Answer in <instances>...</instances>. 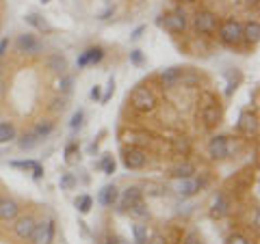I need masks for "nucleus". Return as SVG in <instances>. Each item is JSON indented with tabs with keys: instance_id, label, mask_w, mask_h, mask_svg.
<instances>
[{
	"instance_id": "obj_1",
	"label": "nucleus",
	"mask_w": 260,
	"mask_h": 244,
	"mask_svg": "<svg viewBox=\"0 0 260 244\" xmlns=\"http://www.w3.org/2000/svg\"><path fill=\"white\" fill-rule=\"evenodd\" d=\"M217 32H219V39L226 43V46H241L243 43V24L238 22L236 18H228L219 24V28H217Z\"/></svg>"
},
{
	"instance_id": "obj_2",
	"label": "nucleus",
	"mask_w": 260,
	"mask_h": 244,
	"mask_svg": "<svg viewBox=\"0 0 260 244\" xmlns=\"http://www.w3.org/2000/svg\"><path fill=\"white\" fill-rule=\"evenodd\" d=\"M202 121L206 128H215L221 121V108L213 93H202Z\"/></svg>"
},
{
	"instance_id": "obj_3",
	"label": "nucleus",
	"mask_w": 260,
	"mask_h": 244,
	"mask_svg": "<svg viewBox=\"0 0 260 244\" xmlns=\"http://www.w3.org/2000/svg\"><path fill=\"white\" fill-rule=\"evenodd\" d=\"M130 106L139 112H152L156 108V97L148 86H137L130 93Z\"/></svg>"
},
{
	"instance_id": "obj_4",
	"label": "nucleus",
	"mask_w": 260,
	"mask_h": 244,
	"mask_svg": "<svg viewBox=\"0 0 260 244\" xmlns=\"http://www.w3.org/2000/svg\"><path fill=\"white\" fill-rule=\"evenodd\" d=\"M193 28L199 35H215L217 28H219V20H217L213 11H197L193 15Z\"/></svg>"
},
{
	"instance_id": "obj_5",
	"label": "nucleus",
	"mask_w": 260,
	"mask_h": 244,
	"mask_svg": "<svg viewBox=\"0 0 260 244\" xmlns=\"http://www.w3.org/2000/svg\"><path fill=\"white\" fill-rule=\"evenodd\" d=\"M122 162L124 166L130 171H137V169H143L145 162H148V154L143 151V147H124L122 151Z\"/></svg>"
},
{
	"instance_id": "obj_6",
	"label": "nucleus",
	"mask_w": 260,
	"mask_h": 244,
	"mask_svg": "<svg viewBox=\"0 0 260 244\" xmlns=\"http://www.w3.org/2000/svg\"><path fill=\"white\" fill-rule=\"evenodd\" d=\"M162 18L165 20H159V22L171 35H182V32L187 30V13H184V9H176V11H171V13L162 15Z\"/></svg>"
},
{
	"instance_id": "obj_7",
	"label": "nucleus",
	"mask_w": 260,
	"mask_h": 244,
	"mask_svg": "<svg viewBox=\"0 0 260 244\" xmlns=\"http://www.w3.org/2000/svg\"><path fill=\"white\" fill-rule=\"evenodd\" d=\"M232 154V145H230V136H213L208 143V156L215 160L228 158Z\"/></svg>"
},
{
	"instance_id": "obj_8",
	"label": "nucleus",
	"mask_w": 260,
	"mask_h": 244,
	"mask_svg": "<svg viewBox=\"0 0 260 244\" xmlns=\"http://www.w3.org/2000/svg\"><path fill=\"white\" fill-rule=\"evenodd\" d=\"M35 227H37L35 216L26 214V216H20V218H15L13 231H15V236H18L20 240H31V238H32V231H35Z\"/></svg>"
},
{
	"instance_id": "obj_9",
	"label": "nucleus",
	"mask_w": 260,
	"mask_h": 244,
	"mask_svg": "<svg viewBox=\"0 0 260 244\" xmlns=\"http://www.w3.org/2000/svg\"><path fill=\"white\" fill-rule=\"evenodd\" d=\"M31 240H32V244H52V240H54V220L37 223Z\"/></svg>"
},
{
	"instance_id": "obj_10",
	"label": "nucleus",
	"mask_w": 260,
	"mask_h": 244,
	"mask_svg": "<svg viewBox=\"0 0 260 244\" xmlns=\"http://www.w3.org/2000/svg\"><path fill=\"white\" fill-rule=\"evenodd\" d=\"M15 46H18V52L31 54V56H35V54L41 52V43H39V39H37L35 35H31V32H24V35H20L18 41H15Z\"/></svg>"
},
{
	"instance_id": "obj_11",
	"label": "nucleus",
	"mask_w": 260,
	"mask_h": 244,
	"mask_svg": "<svg viewBox=\"0 0 260 244\" xmlns=\"http://www.w3.org/2000/svg\"><path fill=\"white\" fill-rule=\"evenodd\" d=\"M238 130H241L245 136H254L258 132V115L252 110H243L238 117Z\"/></svg>"
},
{
	"instance_id": "obj_12",
	"label": "nucleus",
	"mask_w": 260,
	"mask_h": 244,
	"mask_svg": "<svg viewBox=\"0 0 260 244\" xmlns=\"http://www.w3.org/2000/svg\"><path fill=\"white\" fill-rule=\"evenodd\" d=\"M182 72H184V69H180V67H167V69H162V72L159 74L161 84L165 86V89H176V86H180Z\"/></svg>"
},
{
	"instance_id": "obj_13",
	"label": "nucleus",
	"mask_w": 260,
	"mask_h": 244,
	"mask_svg": "<svg viewBox=\"0 0 260 244\" xmlns=\"http://www.w3.org/2000/svg\"><path fill=\"white\" fill-rule=\"evenodd\" d=\"M122 143L130 145V147H143L145 143H150V134L139 132V130H124L122 132Z\"/></svg>"
},
{
	"instance_id": "obj_14",
	"label": "nucleus",
	"mask_w": 260,
	"mask_h": 244,
	"mask_svg": "<svg viewBox=\"0 0 260 244\" xmlns=\"http://www.w3.org/2000/svg\"><path fill=\"white\" fill-rule=\"evenodd\" d=\"M243 41L247 46H258V41H260V22L258 20H249L243 24Z\"/></svg>"
},
{
	"instance_id": "obj_15",
	"label": "nucleus",
	"mask_w": 260,
	"mask_h": 244,
	"mask_svg": "<svg viewBox=\"0 0 260 244\" xmlns=\"http://www.w3.org/2000/svg\"><path fill=\"white\" fill-rule=\"evenodd\" d=\"M46 67L50 69L52 74H67V58L63 56L61 52H52L50 56L46 58Z\"/></svg>"
},
{
	"instance_id": "obj_16",
	"label": "nucleus",
	"mask_w": 260,
	"mask_h": 244,
	"mask_svg": "<svg viewBox=\"0 0 260 244\" xmlns=\"http://www.w3.org/2000/svg\"><path fill=\"white\" fill-rule=\"evenodd\" d=\"M18 212H20L18 201H13V199H2L0 201V220H4V223L15 220L18 218Z\"/></svg>"
},
{
	"instance_id": "obj_17",
	"label": "nucleus",
	"mask_w": 260,
	"mask_h": 244,
	"mask_svg": "<svg viewBox=\"0 0 260 244\" xmlns=\"http://www.w3.org/2000/svg\"><path fill=\"white\" fill-rule=\"evenodd\" d=\"M102 58H104V50H102L100 46L89 48V50H85L83 54H80V58H78V67H87V65H96V63H100Z\"/></svg>"
},
{
	"instance_id": "obj_18",
	"label": "nucleus",
	"mask_w": 260,
	"mask_h": 244,
	"mask_svg": "<svg viewBox=\"0 0 260 244\" xmlns=\"http://www.w3.org/2000/svg\"><path fill=\"white\" fill-rule=\"evenodd\" d=\"M11 166H13V169H22V171H32V177H35V180H41L43 177V166L35 160H13Z\"/></svg>"
},
{
	"instance_id": "obj_19",
	"label": "nucleus",
	"mask_w": 260,
	"mask_h": 244,
	"mask_svg": "<svg viewBox=\"0 0 260 244\" xmlns=\"http://www.w3.org/2000/svg\"><path fill=\"white\" fill-rule=\"evenodd\" d=\"M98 201L102 205H106V208H111V205H115L119 201V190L115 184H108L100 190V197H98Z\"/></svg>"
},
{
	"instance_id": "obj_20",
	"label": "nucleus",
	"mask_w": 260,
	"mask_h": 244,
	"mask_svg": "<svg viewBox=\"0 0 260 244\" xmlns=\"http://www.w3.org/2000/svg\"><path fill=\"white\" fill-rule=\"evenodd\" d=\"M141 197H143V190H141L139 186H128L126 190H124V194H122V210H128L130 205L141 201Z\"/></svg>"
},
{
	"instance_id": "obj_21",
	"label": "nucleus",
	"mask_w": 260,
	"mask_h": 244,
	"mask_svg": "<svg viewBox=\"0 0 260 244\" xmlns=\"http://www.w3.org/2000/svg\"><path fill=\"white\" fill-rule=\"evenodd\" d=\"M199 188H202V184L195 177H187V180H180V184H178V194L180 197H193Z\"/></svg>"
},
{
	"instance_id": "obj_22",
	"label": "nucleus",
	"mask_w": 260,
	"mask_h": 244,
	"mask_svg": "<svg viewBox=\"0 0 260 244\" xmlns=\"http://www.w3.org/2000/svg\"><path fill=\"white\" fill-rule=\"evenodd\" d=\"M193 173H195V166L191 164V162H180V164H176V166H171V169H169V175L178 177V180L193 177Z\"/></svg>"
},
{
	"instance_id": "obj_23",
	"label": "nucleus",
	"mask_w": 260,
	"mask_h": 244,
	"mask_svg": "<svg viewBox=\"0 0 260 244\" xmlns=\"http://www.w3.org/2000/svg\"><path fill=\"white\" fill-rule=\"evenodd\" d=\"M228 212H230V199H228L224 192L217 194L215 205H213V216L215 218H221V216H226Z\"/></svg>"
},
{
	"instance_id": "obj_24",
	"label": "nucleus",
	"mask_w": 260,
	"mask_h": 244,
	"mask_svg": "<svg viewBox=\"0 0 260 244\" xmlns=\"http://www.w3.org/2000/svg\"><path fill=\"white\" fill-rule=\"evenodd\" d=\"M15 138V126L11 121H0V145Z\"/></svg>"
},
{
	"instance_id": "obj_25",
	"label": "nucleus",
	"mask_w": 260,
	"mask_h": 244,
	"mask_svg": "<svg viewBox=\"0 0 260 244\" xmlns=\"http://www.w3.org/2000/svg\"><path fill=\"white\" fill-rule=\"evenodd\" d=\"M52 130H54V121H52V119H41V121H37V126L32 128V132H35L39 138H46Z\"/></svg>"
},
{
	"instance_id": "obj_26",
	"label": "nucleus",
	"mask_w": 260,
	"mask_h": 244,
	"mask_svg": "<svg viewBox=\"0 0 260 244\" xmlns=\"http://www.w3.org/2000/svg\"><path fill=\"white\" fill-rule=\"evenodd\" d=\"M39 140H41V138L31 130V132H24V134L20 136V147H22V149H32V147H37V145H39Z\"/></svg>"
},
{
	"instance_id": "obj_27",
	"label": "nucleus",
	"mask_w": 260,
	"mask_h": 244,
	"mask_svg": "<svg viewBox=\"0 0 260 244\" xmlns=\"http://www.w3.org/2000/svg\"><path fill=\"white\" fill-rule=\"evenodd\" d=\"M72 84H74V78L69 74H61V78H59V82H57V91L59 93H63V95H67L69 91H72Z\"/></svg>"
},
{
	"instance_id": "obj_28",
	"label": "nucleus",
	"mask_w": 260,
	"mask_h": 244,
	"mask_svg": "<svg viewBox=\"0 0 260 244\" xmlns=\"http://www.w3.org/2000/svg\"><path fill=\"white\" fill-rule=\"evenodd\" d=\"M26 22H29V24H32V26H35L37 30H43V32H50V30H52V26L48 24L46 20H41L39 15H26Z\"/></svg>"
},
{
	"instance_id": "obj_29",
	"label": "nucleus",
	"mask_w": 260,
	"mask_h": 244,
	"mask_svg": "<svg viewBox=\"0 0 260 244\" xmlns=\"http://www.w3.org/2000/svg\"><path fill=\"white\" fill-rule=\"evenodd\" d=\"M173 151H176V154H182V156H187L189 151H191V143H189V138H184V136H178L176 140H173Z\"/></svg>"
},
{
	"instance_id": "obj_30",
	"label": "nucleus",
	"mask_w": 260,
	"mask_h": 244,
	"mask_svg": "<svg viewBox=\"0 0 260 244\" xmlns=\"http://www.w3.org/2000/svg\"><path fill=\"white\" fill-rule=\"evenodd\" d=\"M132 234H134V244H145L148 242V227L145 225H134Z\"/></svg>"
},
{
	"instance_id": "obj_31",
	"label": "nucleus",
	"mask_w": 260,
	"mask_h": 244,
	"mask_svg": "<svg viewBox=\"0 0 260 244\" xmlns=\"http://www.w3.org/2000/svg\"><path fill=\"white\" fill-rule=\"evenodd\" d=\"M165 190H167L165 186L154 184V182H148V184H145V188H143V192L150 194V197H161V194H165Z\"/></svg>"
},
{
	"instance_id": "obj_32",
	"label": "nucleus",
	"mask_w": 260,
	"mask_h": 244,
	"mask_svg": "<svg viewBox=\"0 0 260 244\" xmlns=\"http://www.w3.org/2000/svg\"><path fill=\"white\" fill-rule=\"evenodd\" d=\"M91 203H94V199L89 197V194H83V197L76 199V208H78L80 214H87L91 210Z\"/></svg>"
},
{
	"instance_id": "obj_33",
	"label": "nucleus",
	"mask_w": 260,
	"mask_h": 244,
	"mask_svg": "<svg viewBox=\"0 0 260 244\" xmlns=\"http://www.w3.org/2000/svg\"><path fill=\"white\" fill-rule=\"evenodd\" d=\"M48 108H50V110L54 112V115H59V112H63L65 108H67V100H65L63 95H61V97H54V100L50 102V106H48Z\"/></svg>"
},
{
	"instance_id": "obj_34",
	"label": "nucleus",
	"mask_w": 260,
	"mask_h": 244,
	"mask_svg": "<svg viewBox=\"0 0 260 244\" xmlns=\"http://www.w3.org/2000/svg\"><path fill=\"white\" fill-rule=\"evenodd\" d=\"M180 84L182 86H197L199 84V76L197 74H191V72H182Z\"/></svg>"
},
{
	"instance_id": "obj_35",
	"label": "nucleus",
	"mask_w": 260,
	"mask_h": 244,
	"mask_svg": "<svg viewBox=\"0 0 260 244\" xmlns=\"http://www.w3.org/2000/svg\"><path fill=\"white\" fill-rule=\"evenodd\" d=\"M126 212H130L132 216H139V218H145V216H148V208L143 205V201H137L134 205H130Z\"/></svg>"
},
{
	"instance_id": "obj_36",
	"label": "nucleus",
	"mask_w": 260,
	"mask_h": 244,
	"mask_svg": "<svg viewBox=\"0 0 260 244\" xmlns=\"http://www.w3.org/2000/svg\"><path fill=\"white\" fill-rule=\"evenodd\" d=\"M226 244H252V242H249V238L243 236V234H232L226 240Z\"/></svg>"
},
{
	"instance_id": "obj_37",
	"label": "nucleus",
	"mask_w": 260,
	"mask_h": 244,
	"mask_svg": "<svg viewBox=\"0 0 260 244\" xmlns=\"http://www.w3.org/2000/svg\"><path fill=\"white\" fill-rule=\"evenodd\" d=\"M182 244H204V240H202V236H199L197 231H191V234H187Z\"/></svg>"
},
{
	"instance_id": "obj_38",
	"label": "nucleus",
	"mask_w": 260,
	"mask_h": 244,
	"mask_svg": "<svg viewBox=\"0 0 260 244\" xmlns=\"http://www.w3.org/2000/svg\"><path fill=\"white\" fill-rule=\"evenodd\" d=\"M102 169H104L106 175H113V173H115V162H113L111 156H106V158L102 160Z\"/></svg>"
},
{
	"instance_id": "obj_39",
	"label": "nucleus",
	"mask_w": 260,
	"mask_h": 244,
	"mask_svg": "<svg viewBox=\"0 0 260 244\" xmlns=\"http://www.w3.org/2000/svg\"><path fill=\"white\" fill-rule=\"evenodd\" d=\"M165 242H167V244H178V242H182V240H180V231H178V229H169V231H167V236H165Z\"/></svg>"
},
{
	"instance_id": "obj_40",
	"label": "nucleus",
	"mask_w": 260,
	"mask_h": 244,
	"mask_svg": "<svg viewBox=\"0 0 260 244\" xmlns=\"http://www.w3.org/2000/svg\"><path fill=\"white\" fill-rule=\"evenodd\" d=\"M78 154V145H67V147H65V160L67 162H74V156Z\"/></svg>"
},
{
	"instance_id": "obj_41",
	"label": "nucleus",
	"mask_w": 260,
	"mask_h": 244,
	"mask_svg": "<svg viewBox=\"0 0 260 244\" xmlns=\"http://www.w3.org/2000/svg\"><path fill=\"white\" fill-rule=\"evenodd\" d=\"M130 61H132L134 65L143 63V54H141V50H132V52H130Z\"/></svg>"
},
{
	"instance_id": "obj_42",
	"label": "nucleus",
	"mask_w": 260,
	"mask_h": 244,
	"mask_svg": "<svg viewBox=\"0 0 260 244\" xmlns=\"http://www.w3.org/2000/svg\"><path fill=\"white\" fill-rule=\"evenodd\" d=\"M72 186H74V177L67 173V175L61 177V188H72Z\"/></svg>"
},
{
	"instance_id": "obj_43",
	"label": "nucleus",
	"mask_w": 260,
	"mask_h": 244,
	"mask_svg": "<svg viewBox=\"0 0 260 244\" xmlns=\"http://www.w3.org/2000/svg\"><path fill=\"white\" fill-rule=\"evenodd\" d=\"M83 110H78V112H76V115L72 117V128H80V123H83Z\"/></svg>"
},
{
	"instance_id": "obj_44",
	"label": "nucleus",
	"mask_w": 260,
	"mask_h": 244,
	"mask_svg": "<svg viewBox=\"0 0 260 244\" xmlns=\"http://www.w3.org/2000/svg\"><path fill=\"white\" fill-rule=\"evenodd\" d=\"M7 50H9V39H2L0 41V58L7 54Z\"/></svg>"
},
{
	"instance_id": "obj_45",
	"label": "nucleus",
	"mask_w": 260,
	"mask_h": 244,
	"mask_svg": "<svg viewBox=\"0 0 260 244\" xmlns=\"http://www.w3.org/2000/svg\"><path fill=\"white\" fill-rule=\"evenodd\" d=\"M4 93H7V80H4L2 76H0V100L4 97Z\"/></svg>"
},
{
	"instance_id": "obj_46",
	"label": "nucleus",
	"mask_w": 260,
	"mask_h": 244,
	"mask_svg": "<svg viewBox=\"0 0 260 244\" xmlns=\"http://www.w3.org/2000/svg\"><path fill=\"white\" fill-rule=\"evenodd\" d=\"M150 244H167V242H165V236H154Z\"/></svg>"
},
{
	"instance_id": "obj_47",
	"label": "nucleus",
	"mask_w": 260,
	"mask_h": 244,
	"mask_svg": "<svg viewBox=\"0 0 260 244\" xmlns=\"http://www.w3.org/2000/svg\"><path fill=\"white\" fill-rule=\"evenodd\" d=\"M91 97H94V100H98V97H100V89H98V86H94V89H91Z\"/></svg>"
},
{
	"instance_id": "obj_48",
	"label": "nucleus",
	"mask_w": 260,
	"mask_h": 244,
	"mask_svg": "<svg viewBox=\"0 0 260 244\" xmlns=\"http://www.w3.org/2000/svg\"><path fill=\"white\" fill-rule=\"evenodd\" d=\"M141 32H143V26H139V28H137V30H134V35H132V39H139V37H141Z\"/></svg>"
},
{
	"instance_id": "obj_49",
	"label": "nucleus",
	"mask_w": 260,
	"mask_h": 244,
	"mask_svg": "<svg viewBox=\"0 0 260 244\" xmlns=\"http://www.w3.org/2000/svg\"><path fill=\"white\" fill-rule=\"evenodd\" d=\"M245 4H249V7H258V0H245Z\"/></svg>"
},
{
	"instance_id": "obj_50",
	"label": "nucleus",
	"mask_w": 260,
	"mask_h": 244,
	"mask_svg": "<svg viewBox=\"0 0 260 244\" xmlns=\"http://www.w3.org/2000/svg\"><path fill=\"white\" fill-rule=\"evenodd\" d=\"M178 2H195V0H178Z\"/></svg>"
},
{
	"instance_id": "obj_51",
	"label": "nucleus",
	"mask_w": 260,
	"mask_h": 244,
	"mask_svg": "<svg viewBox=\"0 0 260 244\" xmlns=\"http://www.w3.org/2000/svg\"><path fill=\"white\" fill-rule=\"evenodd\" d=\"M41 2H50V0H41Z\"/></svg>"
},
{
	"instance_id": "obj_52",
	"label": "nucleus",
	"mask_w": 260,
	"mask_h": 244,
	"mask_svg": "<svg viewBox=\"0 0 260 244\" xmlns=\"http://www.w3.org/2000/svg\"><path fill=\"white\" fill-rule=\"evenodd\" d=\"M0 201H2V197H0Z\"/></svg>"
}]
</instances>
